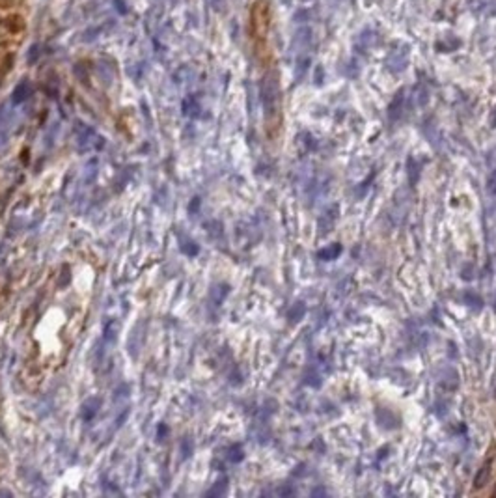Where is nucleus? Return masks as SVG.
I'll list each match as a JSON object with an SVG mask.
<instances>
[{
    "label": "nucleus",
    "mask_w": 496,
    "mask_h": 498,
    "mask_svg": "<svg viewBox=\"0 0 496 498\" xmlns=\"http://www.w3.org/2000/svg\"><path fill=\"white\" fill-rule=\"evenodd\" d=\"M34 0H0V82L15 69L30 34Z\"/></svg>",
    "instance_id": "1"
},
{
    "label": "nucleus",
    "mask_w": 496,
    "mask_h": 498,
    "mask_svg": "<svg viewBox=\"0 0 496 498\" xmlns=\"http://www.w3.org/2000/svg\"><path fill=\"white\" fill-rule=\"evenodd\" d=\"M490 472H492V457H489V459L485 461V465L481 467L479 474L476 476V480H474V485L476 487L487 485V481H489V478H490Z\"/></svg>",
    "instance_id": "2"
},
{
    "label": "nucleus",
    "mask_w": 496,
    "mask_h": 498,
    "mask_svg": "<svg viewBox=\"0 0 496 498\" xmlns=\"http://www.w3.org/2000/svg\"><path fill=\"white\" fill-rule=\"evenodd\" d=\"M494 310H496V299H494Z\"/></svg>",
    "instance_id": "4"
},
{
    "label": "nucleus",
    "mask_w": 496,
    "mask_h": 498,
    "mask_svg": "<svg viewBox=\"0 0 496 498\" xmlns=\"http://www.w3.org/2000/svg\"><path fill=\"white\" fill-rule=\"evenodd\" d=\"M340 252H342V246L334 245V246H328V248H323V250H319L317 256L321 259H334Z\"/></svg>",
    "instance_id": "3"
}]
</instances>
